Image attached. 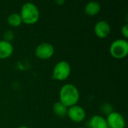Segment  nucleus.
I'll list each match as a JSON object with an SVG mask.
<instances>
[{"label":"nucleus","mask_w":128,"mask_h":128,"mask_svg":"<svg viewBox=\"0 0 128 128\" xmlns=\"http://www.w3.org/2000/svg\"><path fill=\"white\" fill-rule=\"evenodd\" d=\"M80 92L73 84L64 85L59 92V101L67 107L76 105L80 100Z\"/></svg>","instance_id":"obj_1"},{"label":"nucleus","mask_w":128,"mask_h":128,"mask_svg":"<svg viewBox=\"0 0 128 128\" xmlns=\"http://www.w3.org/2000/svg\"><path fill=\"white\" fill-rule=\"evenodd\" d=\"M20 15L22 22L28 25H32L38 21L40 12L38 7L34 3L26 2L22 6Z\"/></svg>","instance_id":"obj_2"},{"label":"nucleus","mask_w":128,"mask_h":128,"mask_svg":"<svg viewBox=\"0 0 128 128\" xmlns=\"http://www.w3.org/2000/svg\"><path fill=\"white\" fill-rule=\"evenodd\" d=\"M110 54L117 59L124 58L128 54V42L125 39H117L114 40L110 48Z\"/></svg>","instance_id":"obj_3"},{"label":"nucleus","mask_w":128,"mask_h":128,"mask_svg":"<svg viewBox=\"0 0 128 128\" xmlns=\"http://www.w3.org/2000/svg\"><path fill=\"white\" fill-rule=\"evenodd\" d=\"M70 72L71 68L70 64L66 61H61L53 68L52 78L55 80L64 81L69 77Z\"/></svg>","instance_id":"obj_4"},{"label":"nucleus","mask_w":128,"mask_h":128,"mask_svg":"<svg viewBox=\"0 0 128 128\" xmlns=\"http://www.w3.org/2000/svg\"><path fill=\"white\" fill-rule=\"evenodd\" d=\"M55 52L54 47L52 44L46 42H43L37 46L35 49V56L40 59L50 58Z\"/></svg>","instance_id":"obj_5"},{"label":"nucleus","mask_w":128,"mask_h":128,"mask_svg":"<svg viewBox=\"0 0 128 128\" xmlns=\"http://www.w3.org/2000/svg\"><path fill=\"white\" fill-rule=\"evenodd\" d=\"M67 116L72 122L76 123H80L82 122L86 118V114L85 110L82 106L78 105H74L68 108Z\"/></svg>","instance_id":"obj_6"},{"label":"nucleus","mask_w":128,"mask_h":128,"mask_svg":"<svg viewBox=\"0 0 128 128\" xmlns=\"http://www.w3.org/2000/svg\"><path fill=\"white\" fill-rule=\"evenodd\" d=\"M106 120L109 128H124L125 127V120L119 112H110Z\"/></svg>","instance_id":"obj_7"},{"label":"nucleus","mask_w":128,"mask_h":128,"mask_svg":"<svg viewBox=\"0 0 128 128\" xmlns=\"http://www.w3.org/2000/svg\"><path fill=\"white\" fill-rule=\"evenodd\" d=\"M110 32V26L109 22L105 20H100L94 26V33L99 38H105L108 37Z\"/></svg>","instance_id":"obj_8"},{"label":"nucleus","mask_w":128,"mask_h":128,"mask_svg":"<svg viewBox=\"0 0 128 128\" xmlns=\"http://www.w3.org/2000/svg\"><path fill=\"white\" fill-rule=\"evenodd\" d=\"M14 52V46L11 43L4 40H0V59H4L10 57Z\"/></svg>","instance_id":"obj_9"},{"label":"nucleus","mask_w":128,"mask_h":128,"mask_svg":"<svg viewBox=\"0 0 128 128\" xmlns=\"http://www.w3.org/2000/svg\"><path fill=\"white\" fill-rule=\"evenodd\" d=\"M91 128H109L106 120L101 116H94L89 121Z\"/></svg>","instance_id":"obj_10"},{"label":"nucleus","mask_w":128,"mask_h":128,"mask_svg":"<svg viewBox=\"0 0 128 128\" xmlns=\"http://www.w3.org/2000/svg\"><path fill=\"white\" fill-rule=\"evenodd\" d=\"M100 10V4L98 2H90L85 7V13L89 16L97 15Z\"/></svg>","instance_id":"obj_11"},{"label":"nucleus","mask_w":128,"mask_h":128,"mask_svg":"<svg viewBox=\"0 0 128 128\" xmlns=\"http://www.w3.org/2000/svg\"><path fill=\"white\" fill-rule=\"evenodd\" d=\"M52 110L54 112V113L59 117H64L67 116L68 114V107H67L65 105H64L62 103H61L60 101L56 102L53 104L52 106Z\"/></svg>","instance_id":"obj_12"},{"label":"nucleus","mask_w":128,"mask_h":128,"mask_svg":"<svg viewBox=\"0 0 128 128\" xmlns=\"http://www.w3.org/2000/svg\"><path fill=\"white\" fill-rule=\"evenodd\" d=\"M7 21H8V25L10 26H12V27H18L22 22V18H21L20 14H18V13L10 14L8 16Z\"/></svg>","instance_id":"obj_13"},{"label":"nucleus","mask_w":128,"mask_h":128,"mask_svg":"<svg viewBox=\"0 0 128 128\" xmlns=\"http://www.w3.org/2000/svg\"><path fill=\"white\" fill-rule=\"evenodd\" d=\"M14 38V33L11 30H7L4 33V40L11 43V41Z\"/></svg>","instance_id":"obj_14"},{"label":"nucleus","mask_w":128,"mask_h":128,"mask_svg":"<svg viewBox=\"0 0 128 128\" xmlns=\"http://www.w3.org/2000/svg\"><path fill=\"white\" fill-rule=\"evenodd\" d=\"M122 35L125 38H128V24H125L124 26H122Z\"/></svg>","instance_id":"obj_15"},{"label":"nucleus","mask_w":128,"mask_h":128,"mask_svg":"<svg viewBox=\"0 0 128 128\" xmlns=\"http://www.w3.org/2000/svg\"><path fill=\"white\" fill-rule=\"evenodd\" d=\"M18 128H27V127H26V126H20V127H19Z\"/></svg>","instance_id":"obj_16"},{"label":"nucleus","mask_w":128,"mask_h":128,"mask_svg":"<svg viewBox=\"0 0 128 128\" xmlns=\"http://www.w3.org/2000/svg\"></svg>","instance_id":"obj_17"}]
</instances>
